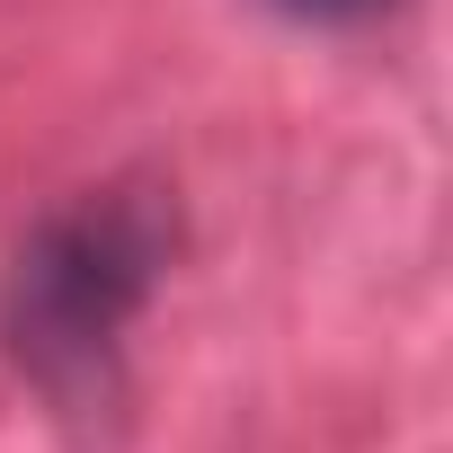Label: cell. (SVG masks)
<instances>
[{"label":"cell","mask_w":453,"mask_h":453,"mask_svg":"<svg viewBox=\"0 0 453 453\" xmlns=\"http://www.w3.org/2000/svg\"><path fill=\"white\" fill-rule=\"evenodd\" d=\"M169 241H178V222L151 187H107V196L45 213L19 241L10 276H0V347H10V365L63 400L89 391L107 373L116 338L134 329V311L151 303Z\"/></svg>","instance_id":"1"},{"label":"cell","mask_w":453,"mask_h":453,"mask_svg":"<svg viewBox=\"0 0 453 453\" xmlns=\"http://www.w3.org/2000/svg\"><path fill=\"white\" fill-rule=\"evenodd\" d=\"M276 10H294V19H365L382 0H276Z\"/></svg>","instance_id":"2"}]
</instances>
